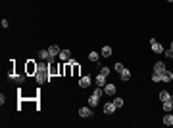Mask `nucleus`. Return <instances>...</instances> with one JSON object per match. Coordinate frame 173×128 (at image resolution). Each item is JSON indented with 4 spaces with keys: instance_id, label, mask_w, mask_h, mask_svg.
<instances>
[{
    "instance_id": "7",
    "label": "nucleus",
    "mask_w": 173,
    "mask_h": 128,
    "mask_svg": "<svg viewBox=\"0 0 173 128\" xmlns=\"http://www.w3.org/2000/svg\"><path fill=\"white\" fill-rule=\"evenodd\" d=\"M91 82H92L91 76H81V79H79V86H81V88H88Z\"/></svg>"
},
{
    "instance_id": "8",
    "label": "nucleus",
    "mask_w": 173,
    "mask_h": 128,
    "mask_svg": "<svg viewBox=\"0 0 173 128\" xmlns=\"http://www.w3.org/2000/svg\"><path fill=\"white\" fill-rule=\"evenodd\" d=\"M171 80H173V73L165 69L164 73H162V82H171Z\"/></svg>"
},
{
    "instance_id": "19",
    "label": "nucleus",
    "mask_w": 173,
    "mask_h": 128,
    "mask_svg": "<svg viewBox=\"0 0 173 128\" xmlns=\"http://www.w3.org/2000/svg\"><path fill=\"white\" fill-rule=\"evenodd\" d=\"M98 59H100V54H98V52H91V54H88V61H96V63H98Z\"/></svg>"
},
{
    "instance_id": "20",
    "label": "nucleus",
    "mask_w": 173,
    "mask_h": 128,
    "mask_svg": "<svg viewBox=\"0 0 173 128\" xmlns=\"http://www.w3.org/2000/svg\"><path fill=\"white\" fill-rule=\"evenodd\" d=\"M71 65H73V76H79V65L75 63V59H69Z\"/></svg>"
},
{
    "instance_id": "24",
    "label": "nucleus",
    "mask_w": 173,
    "mask_h": 128,
    "mask_svg": "<svg viewBox=\"0 0 173 128\" xmlns=\"http://www.w3.org/2000/svg\"><path fill=\"white\" fill-rule=\"evenodd\" d=\"M164 54H165V58H173V50H164Z\"/></svg>"
},
{
    "instance_id": "23",
    "label": "nucleus",
    "mask_w": 173,
    "mask_h": 128,
    "mask_svg": "<svg viewBox=\"0 0 173 128\" xmlns=\"http://www.w3.org/2000/svg\"><path fill=\"white\" fill-rule=\"evenodd\" d=\"M114 105H115V107H121V105H123V100H121V98H115V100H114Z\"/></svg>"
},
{
    "instance_id": "17",
    "label": "nucleus",
    "mask_w": 173,
    "mask_h": 128,
    "mask_svg": "<svg viewBox=\"0 0 173 128\" xmlns=\"http://www.w3.org/2000/svg\"><path fill=\"white\" fill-rule=\"evenodd\" d=\"M104 84H106V75H98L96 76V86H104Z\"/></svg>"
},
{
    "instance_id": "12",
    "label": "nucleus",
    "mask_w": 173,
    "mask_h": 128,
    "mask_svg": "<svg viewBox=\"0 0 173 128\" xmlns=\"http://www.w3.org/2000/svg\"><path fill=\"white\" fill-rule=\"evenodd\" d=\"M164 71H165V63H164V61H158V63H156L154 65V73H164Z\"/></svg>"
},
{
    "instance_id": "9",
    "label": "nucleus",
    "mask_w": 173,
    "mask_h": 128,
    "mask_svg": "<svg viewBox=\"0 0 173 128\" xmlns=\"http://www.w3.org/2000/svg\"><path fill=\"white\" fill-rule=\"evenodd\" d=\"M98 101H100V96H96V94H91V96H88V105H91V107H96Z\"/></svg>"
},
{
    "instance_id": "4",
    "label": "nucleus",
    "mask_w": 173,
    "mask_h": 128,
    "mask_svg": "<svg viewBox=\"0 0 173 128\" xmlns=\"http://www.w3.org/2000/svg\"><path fill=\"white\" fill-rule=\"evenodd\" d=\"M115 92H117V88H115V84H104V94H108V96H115Z\"/></svg>"
},
{
    "instance_id": "5",
    "label": "nucleus",
    "mask_w": 173,
    "mask_h": 128,
    "mask_svg": "<svg viewBox=\"0 0 173 128\" xmlns=\"http://www.w3.org/2000/svg\"><path fill=\"white\" fill-rule=\"evenodd\" d=\"M48 52H50V61H54V58H56V55H60L62 50H60V46H50Z\"/></svg>"
},
{
    "instance_id": "10",
    "label": "nucleus",
    "mask_w": 173,
    "mask_h": 128,
    "mask_svg": "<svg viewBox=\"0 0 173 128\" xmlns=\"http://www.w3.org/2000/svg\"><path fill=\"white\" fill-rule=\"evenodd\" d=\"M115 109H117V107L114 105V101H110V103H106V105H104V113H106V115H112Z\"/></svg>"
},
{
    "instance_id": "1",
    "label": "nucleus",
    "mask_w": 173,
    "mask_h": 128,
    "mask_svg": "<svg viewBox=\"0 0 173 128\" xmlns=\"http://www.w3.org/2000/svg\"><path fill=\"white\" fill-rule=\"evenodd\" d=\"M35 79L39 84H44L46 80H50V71H48V63H39L37 65V73Z\"/></svg>"
},
{
    "instance_id": "2",
    "label": "nucleus",
    "mask_w": 173,
    "mask_h": 128,
    "mask_svg": "<svg viewBox=\"0 0 173 128\" xmlns=\"http://www.w3.org/2000/svg\"><path fill=\"white\" fill-rule=\"evenodd\" d=\"M150 46H152V52H156V54H164V48H162V44H160L156 38L150 40Z\"/></svg>"
},
{
    "instance_id": "26",
    "label": "nucleus",
    "mask_w": 173,
    "mask_h": 128,
    "mask_svg": "<svg viewBox=\"0 0 173 128\" xmlns=\"http://www.w3.org/2000/svg\"><path fill=\"white\" fill-rule=\"evenodd\" d=\"M100 73H102V75H108V73H110V69H108V67H102V69H100Z\"/></svg>"
},
{
    "instance_id": "28",
    "label": "nucleus",
    "mask_w": 173,
    "mask_h": 128,
    "mask_svg": "<svg viewBox=\"0 0 173 128\" xmlns=\"http://www.w3.org/2000/svg\"><path fill=\"white\" fill-rule=\"evenodd\" d=\"M171 101H173V94H171Z\"/></svg>"
},
{
    "instance_id": "16",
    "label": "nucleus",
    "mask_w": 173,
    "mask_h": 128,
    "mask_svg": "<svg viewBox=\"0 0 173 128\" xmlns=\"http://www.w3.org/2000/svg\"><path fill=\"white\" fill-rule=\"evenodd\" d=\"M160 100H162V103H164V101H167V100H171L169 90H162V92H160Z\"/></svg>"
},
{
    "instance_id": "22",
    "label": "nucleus",
    "mask_w": 173,
    "mask_h": 128,
    "mask_svg": "<svg viewBox=\"0 0 173 128\" xmlns=\"http://www.w3.org/2000/svg\"><path fill=\"white\" fill-rule=\"evenodd\" d=\"M152 80H154V82H162V75L160 73H154V75H152Z\"/></svg>"
},
{
    "instance_id": "27",
    "label": "nucleus",
    "mask_w": 173,
    "mask_h": 128,
    "mask_svg": "<svg viewBox=\"0 0 173 128\" xmlns=\"http://www.w3.org/2000/svg\"><path fill=\"white\" fill-rule=\"evenodd\" d=\"M171 50H173V40H171Z\"/></svg>"
},
{
    "instance_id": "18",
    "label": "nucleus",
    "mask_w": 173,
    "mask_h": 128,
    "mask_svg": "<svg viewBox=\"0 0 173 128\" xmlns=\"http://www.w3.org/2000/svg\"><path fill=\"white\" fill-rule=\"evenodd\" d=\"M100 55H104V58H110V55H112V48H110V46H104L102 52H100Z\"/></svg>"
},
{
    "instance_id": "11",
    "label": "nucleus",
    "mask_w": 173,
    "mask_h": 128,
    "mask_svg": "<svg viewBox=\"0 0 173 128\" xmlns=\"http://www.w3.org/2000/svg\"><path fill=\"white\" fill-rule=\"evenodd\" d=\"M119 79H121V80H129V79H131V71L123 67L121 71H119Z\"/></svg>"
},
{
    "instance_id": "21",
    "label": "nucleus",
    "mask_w": 173,
    "mask_h": 128,
    "mask_svg": "<svg viewBox=\"0 0 173 128\" xmlns=\"http://www.w3.org/2000/svg\"><path fill=\"white\" fill-rule=\"evenodd\" d=\"M164 109L167 111V113H169V111L173 109V101H171V100H167V101H164Z\"/></svg>"
},
{
    "instance_id": "3",
    "label": "nucleus",
    "mask_w": 173,
    "mask_h": 128,
    "mask_svg": "<svg viewBox=\"0 0 173 128\" xmlns=\"http://www.w3.org/2000/svg\"><path fill=\"white\" fill-rule=\"evenodd\" d=\"M79 115L83 117V119H91V117H92L94 113H92L91 105H88V107H81V109H79Z\"/></svg>"
},
{
    "instance_id": "6",
    "label": "nucleus",
    "mask_w": 173,
    "mask_h": 128,
    "mask_svg": "<svg viewBox=\"0 0 173 128\" xmlns=\"http://www.w3.org/2000/svg\"><path fill=\"white\" fill-rule=\"evenodd\" d=\"M37 65H39V63H35V61H27V67H25V71H27V75H33V73H37Z\"/></svg>"
},
{
    "instance_id": "25",
    "label": "nucleus",
    "mask_w": 173,
    "mask_h": 128,
    "mask_svg": "<svg viewBox=\"0 0 173 128\" xmlns=\"http://www.w3.org/2000/svg\"><path fill=\"white\" fill-rule=\"evenodd\" d=\"M115 71H117V73H119V71H121L123 69V63H115V67H114Z\"/></svg>"
},
{
    "instance_id": "29",
    "label": "nucleus",
    "mask_w": 173,
    "mask_h": 128,
    "mask_svg": "<svg viewBox=\"0 0 173 128\" xmlns=\"http://www.w3.org/2000/svg\"><path fill=\"white\" fill-rule=\"evenodd\" d=\"M167 2H173V0H167Z\"/></svg>"
},
{
    "instance_id": "13",
    "label": "nucleus",
    "mask_w": 173,
    "mask_h": 128,
    "mask_svg": "<svg viewBox=\"0 0 173 128\" xmlns=\"http://www.w3.org/2000/svg\"><path fill=\"white\" fill-rule=\"evenodd\" d=\"M164 124H165V126H171V124H173V109L164 117Z\"/></svg>"
},
{
    "instance_id": "15",
    "label": "nucleus",
    "mask_w": 173,
    "mask_h": 128,
    "mask_svg": "<svg viewBox=\"0 0 173 128\" xmlns=\"http://www.w3.org/2000/svg\"><path fill=\"white\" fill-rule=\"evenodd\" d=\"M39 59H43V61L48 59L50 61V52L48 50H39Z\"/></svg>"
},
{
    "instance_id": "14",
    "label": "nucleus",
    "mask_w": 173,
    "mask_h": 128,
    "mask_svg": "<svg viewBox=\"0 0 173 128\" xmlns=\"http://www.w3.org/2000/svg\"><path fill=\"white\" fill-rule=\"evenodd\" d=\"M60 59L62 61H69L71 59V52H69V50H62V52H60Z\"/></svg>"
}]
</instances>
